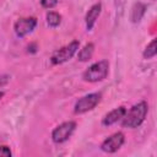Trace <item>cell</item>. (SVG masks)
Segmentation results:
<instances>
[{"mask_svg": "<svg viewBox=\"0 0 157 157\" xmlns=\"http://www.w3.org/2000/svg\"><path fill=\"white\" fill-rule=\"evenodd\" d=\"M2 97H4V92H2V91H0V99H1Z\"/></svg>", "mask_w": 157, "mask_h": 157, "instance_id": "e0dca14e", "label": "cell"}, {"mask_svg": "<svg viewBox=\"0 0 157 157\" xmlns=\"http://www.w3.org/2000/svg\"><path fill=\"white\" fill-rule=\"evenodd\" d=\"M102 99V94L99 92H94V93H90L82 98H80L74 107V112L76 114H82L86 113L88 110H92Z\"/></svg>", "mask_w": 157, "mask_h": 157, "instance_id": "277c9868", "label": "cell"}, {"mask_svg": "<svg viewBox=\"0 0 157 157\" xmlns=\"http://www.w3.org/2000/svg\"><path fill=\"white\" fill-rule=\"evenodd\" d=\"M78 47H80V42L78 40H72L67 45H65V47L55 50L53 53V55L50 56L52 64L53 65H59V64H63V63L70 60L74 56V54L77 52Z\"/></svg>", "mask_w": 157, "mask_h": 157, "instance_id": "3957f363", "label": "cell"}, {"mask_svg": "<svg viewBox=\"0 0 157 157\" xmlns=\"http://www.w3.org/2000/svg\"><path fill=\"white\" fill-rule=\"evenodd\" d=\"M37 26V18L36 17H23L18 18L15 22L13 29L17 37H25L28 33H31Z\"/></svg>", "mask_w": 157, "mask_h": 157, "instance_id": "8992f818", "label": "cell"}, {"mask_svg": "<svg viewBox=\"0 0 157 157\" xmlns=\"http://www.w3.org/2000/svg\"><path fill=\"white\" fill-rule=\"evenodd\" d=\"M109 71V63L107 60H101L92 64L82 75L83 80L87 82H98L107 77Z\"/></svg>", "mask_w": 157, "mask_h": 157, "instance_id": "7a4b0ae2", "label": "cell"}, {"mask_svg": "<svg viewBox=\"0 0 157 157\" xmlns=\"http://www.w3.org/2000/svg\"><path fill=\"white\" fill-rule=\"evenodd\" d=\"M47 22L50 27H56L60 25L61 22V16L58 13V12H54V11H49L47 12Z\"/></svg>", "mask_w": 157, "mask_h": 157, "instance_id": "7c38bea8", "label": "cell"}, {"mask_svg": "<svg viewBox=\"0 0 157 157\" xmlns=\"http://www.w3.org/2000/svg\"><path fill=\"white\" fill-rule=\"evenodd\" d=\"M101 10H102V5L98 2V4L92 5V6H91V9L88 10V12L86 13L85 20H86V27H87V29H88V31H90V29H92V27H93V25H94L96 20H97V18H98V16L101 15Z\"/></svg>", "mask_w": 157, "mask_h": 157, "instance_id": "9c48e42d", "label": "cell"}, {"mask_svg": "<svg viewBox=\"0 0 157 157\" xmlns=\"http://www.w3.org/2000/svg\"><path fill=\"white\" fill-rule=\"evenodd\" d=\"M145 12H146V5L142 4V2H140V1L139 2H135L134 6H132V9H131V16H130L131 21L134 23L140 22L141 18H142V16L145 15Z\"/></svg>", "mask_w": 157, "mask_h": 157, "instance_id": "30bf717a", "label": "cell"}, {"mask_svg": "<svg viewBox=\"0 0 157 157\" xmlns=\"http://www.w3.org/2000/svg\"><path fill=\"white\" fill-rule=\"evenodd\" d=\"M147 112H148L147 103L144 101L139 102L137 104L132 105L129 112L125 113V115L123 117L121 125L124 128H129V129H135V128L140 126L142 124V121L145 120Z\"/></svg>", "mask_w": 157, "mask_h": 157, "instance_id": "6da1fadb", "label": "cell"}, {"mask_svg": "<svg viewBox=\"0 0 157 157\" xmlns=\"http://www.w3.org/2000/svg\"><path fill=\"white\" fill-rule=\"evenodd\" d=\"M93 52H94V45H93V43H87V44L78 52L77 58H78L80 61H87V60H90V59L92 58Z\"/></svg>", "mask_w": 157, "mask_h": 157, "instance_id": "8fae6325", "label": "cell"}, {"mask_svg": "<svg viewBox=\"0 0 157 157\" xmlns=\"http://www.w3.org/2000/svg\"><path fill=\"white\" fill-rule=\"evenodd\" d=\"M125 113H126L125 107L115 108V109H113L112 112H109V113L103 118L102 124H103V125H105V126H109V125H112V124H114V123L119 121L120 119H123V117L125 115Z\"/></svg>", "mask_w": 157, "mask_h": 157, "instance_id": "ba28073f", "label": "cell"}, {"mask_svg": "<svg viewBox=\"0 0 157 157\" xmlns=\"http://www.w3.org/2000/svg\"><path fill=\"white\" fill-rule=\"evenodd\" d=\"M125 141V137H124V134L123 132H115L113 135H110L109 137H107L102 145H101V148L104 151V152H108V153H113V152H117L124 144Z\"/></svg>", "mask_w": 157, "mask_h": 157, "instance_id": "52a82bcc", "label": "cell"}, {"mask_svg": "<svg viewBox=\"0 0 157 157\" xmlns=\"http://www.w3.org/2000/svg\"><path fill=\"white\" fill-rule=\"evenodd\" d=\"M40 4L45 9H53L54 6H56L58 0H40Z\"/></svg>", "mask_w": 157, "mask_h": 157, "instance_id": "5bb4252c", "label": "cell"}, {"mask_svg": "<svg viewBox=\"0 0 157 157\" xmlns=\"http://www.w3.org/2000/svg\"><path fill=\"white\" fill-rule=\"evenodd\" d=\"M11 155V150L7 146H0V157H10Z\"/></svg>", "mask_w": 157, "mask_h": 157, "instance_id": "9a60e30c", "label": "cell"}, {"mask_svg": "<svg viewBox=\"0 0 157 157\" xmlns=\"http://www.w3.org/2000/svg\"><path fill=\"white\" fill-rule=\"evenodd\" d=\"M37 52V44L36 43H32L28 45V53H36Z\"/></svg>", "mask_w": 157, "mask_h": 157, "instance_id": "2e32d148", "label": "cell"}, {"mask_svg": "<svg viewBox=\"0 0 157 157\" xmlns=\"http://www.w3.org/2000/svg\"><path fill=\"white\" fill-rule=\"evenodd\" d=\"M156 54H157V39H152V42L144 50V58L145 59H151Z\"/></svg>", "mask_w": 157, "mask_h": 157, "instance_id": "4fadbf2b", "label": "cell"}, {"mask_svg": "<svg viewBox=\"0 0 157 157\" xmlns=\"http://www.w3.org/2000/svg\"><path fill=\"white\" fill-rule=\"evenodd\" d=\"M76 123L75 121H65L60 125H58L53 132H52V140L55 144H63L65 142L75 131Z\"/></svg>", "mask_w": 157, "mask_h": 157, "instance_id": "5b68a950", "label": "cell"}]
</instances>
